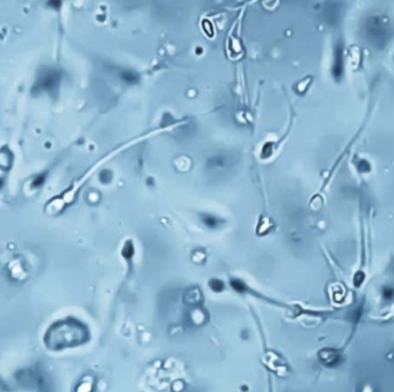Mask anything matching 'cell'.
<instances>
[{"mask_svg":"<svg viewBox=\"0 0 394 392\" xmlns=\"http://www.w3.org/2000/svg\"><path fill=\"white\" fill-rule=\"evenodd\" d=\"M0 185H1V181H0Z\"/></svg>","mask_w":394,"mask_h":392,"instance_id":"cell-3","label":"cell"},{"mask_svg":"<svg viewBox=\"0 0 394 392\" xmlns=\"http://www.w3.org/2000/svg\"><path fill=\"white\" fill-rule=\"evenodd\" d=\"M44 181V177H39V178L35 179V182H34V186H39V185L43 184Z\"/></svg>","mask_w":394,"mask_h":392,"instance_id":"cell-2","label":"cell"},{"mask_svg":"<svg viewBox=\"0 0 394 392\" xmlns=\"http://www.w3.org/2000/svg\"><path fill=\"white\" fill-rule=\"evenodd\" d=\"M55 82V76L53 74H47L44 77L43 82H42V87L43 88H51L52 85L54 84Z\"/></svg>","mask_w":394,"mask_h":392,"instance_id":"cell-1","label":"cell"}]
</instances>
